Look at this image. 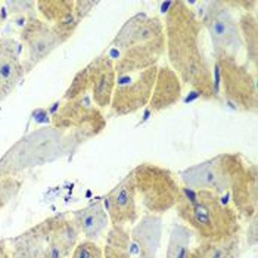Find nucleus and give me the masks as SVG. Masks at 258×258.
I'll return each instance as SVG.
<instances>
[{
    "label": "nucleus",
    "mask_w": 258,
    "mask_h": 258,
    "mask_svg": "<svg viewBox=\"0 0 258 258\" xmlns=\"http://www.w3.org/2000/svg\"><path fill=\"white\" fill-rule=\"evenodd\" d=\"M157 71L158 67H152L145 71H140L135 74L133 79L130 76L128 83L117 80V86L109 105L111 115L124 117V115L135 114L143 109L145 106H148L152 96Z\"/></svg>",
    "instance_id": "f8f14e48"
},
{
    "label": "nucleus",
    "mask_w": 258,
    "mask_h": 258,
    "mask_svg": "<svg viewBox=\"0 0 258 258\" xmlns=\"http://www.w3.org/2000/svg\"><path fill=\"white\" fill-rule=\"evenodd\" d=\"M36 6L43 21L53 25L74 11L76 0H39L36 2Z\"/></svg>",
    "instance_id": "393cba45"
},
{
    "label": "nucleus",
    "mask_w": 258,
    "mask_h": 258,
    "mask_svg": "<svg viewBox=\"0 0 258 258\" xmlns=\"http://www.w3.org/2000/svg\"><path fill=\"white\" fill-rule=\"evenodd\" d=\"M258 243V217L257 214L248 221L246 229V245L251 248H255Z\"/></svg>",
    "instance_id": "c85d7f7f"
},
{
    "label": "nucleus",
    "mask_w": 258,
    "mask_h": 258,
    "mask_svg": "<svg viewBox=\"0 0 258 258\" xmlns=\"http://www.w3.org/2000/svg\"><path fill=\"white\" fill-rule=\"evenodd\" d=\"M0 258H14L6 239H0Z\"/></svg>",
    "instance_id": "7c9ffc66"
},
{
    "label": "nucleus",
    "mask_w": 258,
    "mask_h": 258,
    "mask_svg": "<svg viewBox=\"0 0 258 258\" xmlns=\"http://www.w3.org/2000/svg\"><path fill=\"white\" fill-rule=\"evenodd\" d=\"M230 197L233 210L239 219L249 221L257 214L258 204V174L257 165L248 162L235 177L230 186Z\"/></svg>",
    "instance_id": "2eb2a0df"
},
{
    "label": "nucleus",
    "mask_w": 258,
    "mask_h": 258,
    "mask_svg": "<svg viewBox=\"0 0 258 258\" xmlns=\"http://www.w3.org/2000/svg\"><path fill=\"white\" fill-rule=\"evenodd\" d=\"M103 258H132V238L125 226L111 224L103 245Z\"/></svg>",
    "instance_id": "4be33fe9"
},
{
    "label": "nucleus",
    "mask_w": 258,
    "mask_h": 258,
    "mask_svg": "<svg viewBox=\"0 0 258 258\" xmlns=\"http://www.w3.org/2000/svg\"><path fill=\"white\" fill-rule=\"evenodd\" d=\"M174 208L199 242H216L240 233V219L233 207L213 192L181 187Z\"/></svg>",
    "instance_id": "20e7f679"
},
{
    "label": "nucleus",
    "mask_w": 258,
    "mask_h": 258,
    "mask_svg": "<svg viewBox=\"0 0 258 258\" xmlns=\"http://www.w3.org/2000/svg\"><path fill=\"white\" fill-rule=\"evenodd\" d=\"M240 233L221 240H201L192 248L190 258H239L242 254Z\"/></svg>",
    "instance_id": "aec40b11"
},
{
    "label": "nucleus",
    "mask_w": 258,
    "mask_h": 258,
    "mask_svg": "<svg viewBox=\"0 0 258 258\" xmlns=\"http://www.w3.org/2000/svg\"><path fill=\"white\" fill-rule=\"evenodd\" d=\"M6 6V12L9 15H12L14 18H20V17H31V15H37L36 14V2L31 0H8L5 2Z\"/></svg>",
    "instance_id": "bb28decb"
},
{
    "label": "nucleus",
    "mask_w": 258,
    "mask_h": 258,
    "mask_svg": "<svg viewBox=\"0 0 258 258\" xmlns=\"http://www.w3.org/2000/svg\"><path fill=\"white\" fill-rule=\"evenodd\" d=\"M164 31L168 67L179 76L181 84L190 87L202 99L220 100L219 84L204 49V27L195 9L183 0L170 3Z\"/></svg>",
    "instance_id": "f257e3e1"
},
{
    "label": "nucleus",
    "mask_w": 258,
    "mask_h": 258,
    "mask_svg": "<svg viewBox=\"0 0 258 258\" xmlns=\"http://www.w3.org/2000/svg\"><path fill=\"white\" fill-rule=\"evenodd\" d=\"M79 235L71 217L60 213L6 240L14 258H68Z\"/></svg>",
    "instance_id": "39448f33"
},
{
    "label": "nucleus",
    "mask_w": 258,
    "mask_h": 258,
    "mask_svg": "<svg viewBox=\"0 0 258 258\" xmlns=\"http://www.w3.org/2000/svg\"><path fill=\"white\" fill-rule=\"evenodd\" d=\"M80 148L79 142L67 132L52 125L36 128L17 140L0 157V179L17 177L62 158H73Z\"/></svg>",
    "instance_id": "7ed1b4c3"
},
{
    "label": "nucleus",
    "mask_w": 258,
    "mask_h": 258,
    "mask_svg": "<svg viewBox=\"0 0 258 258\" xmlns=\"http://www.w3.org/2000/svg\"><path fill=\"white\" fill-rule=\"evenodd\" d=\"M245 165V159L238 152H223L181 170L179 176L187 189L208 190L221 197L230 190L233 180Z\"/></svg>",
    "instance_id": "0eeeda50"
},
{
    "label": "nucleus",
    "mask_w": 258,
    "mask_h": 258,
    "mask_svg": "<svg viewBox=\"0 0 258 258\" xmlns=\"http://www.w3.org/2000/svg\"><path fill=\"white\" fill-rule=\"evenodd\" d=\"M198 18L211 37L213 55L226 53L238 58L243 50V43L232 9L220 0L207 2L204 3L202 15H198Z\"/></svg>",
    "instance_id": "9b49d317"
},
{
    "label": "nucleus",
    "mask_w": 258,
    "mask_h": 258,
    "mask_svg": "<svg viewBox=\"0 0 258 258\" xmlns=\"http://www.w3.org/2000/svg\"><path fill=\"white\" fill-rule=\"evenodd\" d=\"M71 258H103L102 248L95 240H81L71 252Z\"/></svg>",
    "instance_id": "cd10ccee"
},
{
    "label": "nucleus",
    "mask_w": 258,
    "mask_h": 258,
    "mask_svg": "<svg viewBox=\"0 0 258 258\" xmlns=\"http://www.w3.org/2000/svg\"><path fill=\"white\" fill-rule=\"evenodd\" d=\"M194 232L181 223H176L171 227L165 258H190Z\"/></svg>",
    "instance_id": "b1692460"
},
{
    "label": "nucleus",
    "mask_w": 258,
    "mask_h": 258,
    "mask_svg": "<svg viewBox=\"0 0 258 258\" xmlns=\"http://www.w3.org/2000/svg\"><path fill=\"white\" fill-rule=\"evenodd\" d=\"M25 76L20 46L12 37H0V103L8 99Z\"/></svg>",
    "instance_id": "dca6fc26"
},
{
    "label": "nucleus",
    "mask_w": 258,
    "mask_h": 258,
    "mask_svg": "<svg viewBox=\"0 0 258 258\" xmlns=\"http://www.w3.org/2000/svg\"><path fill=\"white\" fill-rule=\"evenodd\" d=\"M181 90H183V84L179 76L168 65L158 67L152 96L148 103L151 112L157 114L176 105L181 99Z\"/></svg>",
    "instance_id": "a211bd4d"
},
{
    "label": "nucleus",
    "mask_w": 258,
    "mask_h": 258,
    "mask_svg": "<svg viewBox=\"0 0 258 258\" xmlns=\"http://www.w3.org/2000/svg\"><path fill=\"white\" fill-rule=\"evenodd\" d=\"M50 125L70 133L83 146L106 128V117L86 95L59 102V108L50 118Z\"/></svg>",
    "instance_id": "1a4fd4ad"
},
{
    "label": "nucleus",
    "mask_w": 258,
    "mask_h": 258,
    "mask_svg": "<svg viewBox=\"0 0 258 258\" xmlns=\"http://www.w3.org/2000/svg\"><path fill=\"white\" fill-rule=\"evenodd\" d=\"M162 216L146 213L133 226L130 232L132 243L138 248L139 258H157L162 240Z\"/></svg>",
    "instance_id": "f3484780"
},
{
    "label": "nucleus",
    "mask_w": 258,
    "mask_h": 258,
    "mask_svg": "<svg viewBox=\"0 0 258 258\" xmlns=\"http://www.w3.org/2000/svg\"><path fill=\"white\" fill-rule=\"evenodd\" d=\"M226 6L229 9H232L233 6L235 8H242V14L243 12H251V14H255V8H257V2H224Z\"/></svg>",
    "instance_id": "c756f323"
},
{
    "label": "nucleus",
    "mask_w": 258,
    "mask_h": 258,
    "mask_svg": "<svg viewBox=\"0 0 258 258\" xmlns=\"http://www.w3.org/2000/svg\"><path fill=\"white\" fill-rule=\"evenodd\" d=\"M99 5V2H89V0H76V8L74 11L67 15L63 20L58 21L52 25V30L55 31L56 37L59 40L60 46L65 44L68 40L71 39L77 28L80 27V24L83 22V20H86L92 11Z\"/></svg>",
    "instance_id": "412c9836"
},
{
    "label": "nucleus",
    "mask_w": 258,
    "mask_h": 258,
    "mask_svg": "<svg viewBox=\"0 0 258 258\" xmlns=\"http://www.w3.org/2000/svg\"><path fill=\"white\" fill-rule=\"evenodd\" d=\"M71 220L79 230V233H83L84 238L89 240H96L102 236V233L109 229L111 223L108 213L103 207V202L98 201L93 202L84 208H79L73 211Z\"/></svg>",
    "instance_id": "6ab92c4d"
},
{
    "label": "nucleus",
    "mask_w": 258,
    "mask_h": 258,
    "mask_svg": "<svg viewBox=\"0 0 258 258\" xmlns=\"http://www.w3.org/2000/svg\"><path fill=\"white\" fill-rule=\"evenodd\" d=\"M214 65L220 76L223 95L236 109L248 114H257L258 95L255 73L240 63L236 56L214 55Z\"/></svg>",
    "instance_id": "9d476101"
},
{
    "label": "nucleus",
    "mask_w": 258,
    "mask_h": 258,
    "mask_svg": "<svg viewBox=\"0 0 258 258\" xmlns=\"http://www.w3.org/2000/svg\"><path fill=\"white\" fill-rule=\"evenodd\" d=\"M106 199V213L109 217L111 224L117 226H127L135 224L139 220L138 211V192H136V183L133 171L125 174L119 180L118 184H115L108 195Z\"/></svg>",
    "instance_id": "4468645a"
},
{
    "label": "nucleus",
    "mask_w": 258,
    "mask_h": 258,
    "mask_svg": "<svg viewBox=\"0 0 258 258\" xmlns=\"http://www.w3.org/2000/svg\"><path fill=\"white\" fill-rule=\"evenodd\" d=\"M111 46L118 52V58L114 60L117 77L158 67L165 53L164 21L157 15L149 17L139 12L121 25Z\"/></svg>",
    "instance_id": "f03ea898"
},
{
    "label": "nucleus",
    "mask_w": 258,
    "mask_h": 258,
    "mask_svg": "<svg viewBox=\"0 0 258 258\" xmlns=\"http://www.w3.org/2000/svg\"><path fill=\"white\" fill-rule=\"evenodd\" d=\"M3 22H5V15H3V12L0 11V25H3Z\"/></svg>",
    "instance_id": "2f4dec72"
},
{
    "label": "nucleus",
    "mask_w": 258,
    "mask_h": 258,
    "mask_svg": "<svg viewBox=\"0 0 258 258\" xmlns=\"http://www.w3.org/2000/svg\"><path fill=\"white\" fill-rule=\"evenodd\" d=\"M132 171L136 192L149 214L164 216L176 207L181 186L171 170L152 162H142Z\"/></svg>",
    "instance_id": "423d86ee"
},
{
    "label": "nucleus",
    "mask_w": 258,
    "mask_h": 258,
    "mask_svg": "<svg viewBox=\"0 0 258 258\" xmlns=\"http://www.w3.org/2000/svg\"><path fill=\"white\" fill-rule=\"evenodd\" d=\"M239 31L243 43V49L246 52V59L252 63L254 70H257L258 60V21L255 14L243 12L238 20Z\"/></svg>",
    "instance_id": "5701e85b"
},
{
    "label": "nucleus",
    "mask_w": 258,
    "mask_h": 258,
    "mask_svg": "<svg viewBox=\"0 0 258 258\" xmlns=\"http://www.w3.org/2000/svg\"><path fill=\"white\" fill-rule=\"evenodd\" d=\"M20 39L27 49V59L22 62L25 74L47 59L60 46L52 25L44 22L37 15L28 17L27 24L21 28Z\"/></svg>",
    "instance_id": "ddd939ff"
},
{
    "label": "nucleus",
    "mask_w": 258,
    "mask_h": 258,
    "mask_svg": "<svg viewBox=\"0 0 258 258\" xmlns=\"http://www.w3.org/2000/svg\"><path fill=\"white\" fill-rule=\"evenodd\" d=\"M22 187V180L18 177L0 179V211L18 197Z\"/></svg>",
    "instance_id": "a878e982"
},
{
    "label": "nucleus",
    "mask_w": 258,
    "mask_h": 258,
    "mask_svg": "<svg viewBox=\"0 0 258 258\" xmlns=\"http://www.w3.org/2000/svg\"><path fill=\"white\" fill-rule=\"evenodd\" d=\"M115 86L117 73L114 67V59L103 53L90 60L74 76L62 99H76L80 96H86L90 92L92 102L99 109H103L111 105Z\"/></svg>",
    "instance_id": "6e6552de"
}]
</instances>
